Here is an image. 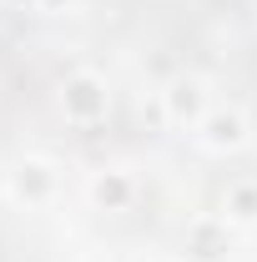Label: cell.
I'll list each match as a JSON object with an SVG mask.
<instances>
[{
  "instance_id": "obj_1",
  "label": "cell",
  "mask_w": 257,
  "mask_h": 262,
  "mask_svg": "<svg viewBox=\"0 0 257 262\" xmlns=\"http://www.w3.org/2000/svg\"><path fill=\"white\" fill-rule=\"evenodd\" d=\"M66 106H71V116H81V121H86V116H96L101 106H106V91H101L91 76H81V81L66 91Z\"/></svg>"
},
{
  "instance_id": "obj_3",
  "label": "cell",
  "mask_w": 257,
  "mask_h": 262,
  "mask_svg": "<svg viewBox=\"0 0 257 262\" xmlns=\"http://www.w3.org/2000/svg\"><path fill=\"white\" fill-rule=\"evenodd\" d=\"M232 202H237V217H257V192H252V187H237Z\"/></svg>"
},
{
  "instance_id": "obj_2",
  "label": "cell",
  "mask_w": 257,
  "mask_h": 262,
  "mask_svg": "<svg viewBox=\"0 0 257 262\" xmlns=\"http://www.w3.org/2000/svg\"><path fill=\"white\" fill-rule=\"evenodd\" d=\"M207 141H212V146H237V141H242V121H237V116H217L212 131H207Z\"/></svg>"
}]
</instances>
